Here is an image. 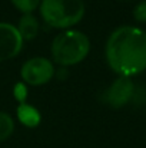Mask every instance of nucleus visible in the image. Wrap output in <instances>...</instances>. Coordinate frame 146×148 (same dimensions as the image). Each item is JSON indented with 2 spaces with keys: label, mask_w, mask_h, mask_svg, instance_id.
Returning a JSON list of instances; mask_svg holds the SVG:
<instances>
[{
  "label": "nucleus",
  "mask_w": 146,
  "mask_h": 148,
  "mask_svg": "<svg viewBox=\"0 0 146 148\" xmlns=\"http://www.w3.org/2000/svg\"><path fill=\"white\" fill-rule=\"evenodd\" d=\"M106 60L119 76H135L146 69V32L120 26L106 42Z\"/></svg>",
  "instance_id": "f257e3e1"
},
{
  "label": "nucleus",
  "mask_w": 146,
  "mask_h": 148,
  "mask_svg": "<svg viewBox=\"0 0 146 148\" xmlns=\"http://www.w3.org/2000/svg\"><path fill=\"white\" fill-rule=\"evenodd\" d=\"M50 50L56 63L62 66H72L88 56L90 40L79 30H65L53 39Z\"/></svg>",
  "instance_id": "f03ea898"
},
{
  "label": "nucleus",
  "mask_w": 146,
  "mask_h": 148,
  "mask_svg": "<svg viewBox=\"0 0 146 148\" xmlns=\"http://www.w3.org/2000/svg\"><path fill=\"white\" fill-rule=\"evenodd\" d=\"M40 14L52 27L67 29L85 14L83 0H40Z\"/></svg>",
  "instance_id": "7ed1b4c3"
},
{
  "label": "nucleus",
  "mask_w": 146,
  "mask_h": 148,
  "mask_svg": "<svg viewBox=\"0 0 146 148\" xmlns=\"http://www.w3.org/2000/svg\"><path fill=\"white\" fill-rule=\"evenodd\" d=\"M22 79L32 85V86H40L48 84L54 75L53 63L46 58H32L26 60L20 69Z\"/></svg>",
  "instance_id": "20e7f679"
},
{
  "label": "nucleus",
  "mask_w": 146,
  "mask_h": 148,
  "mask_svg": "<svg viewBox=\"0 0 146 148\" xmlns=\"http://www.w3.org/2000/svg\"><path fill=\"white\" fill-rule=\"evenodd\" d=\"M133 94H135V85L132 79L126 76H119L103 94V101L110 108L119 109L133 98Z\"/></svg>",
  "instance_id": "39448f33"
},
{
  "label": "nucleus",
  "mask_w": 146,
  "mask_h": 148,
  "mask_svg": "<svg viewBox=\"0 0 146 148\" xmlns=\"http://www.w3.org/2000/svg\"><path fill=\"white\" fill-rule=\"evenodd\" d=\"M23 39L16 26L0 22V62L9 60L20 53Z\"/></svg>",
  "instance_id": "423d86ee"
},
{
  "label": "nucleus",
  "mask_w": 146,
  "mask_h": 148,
  "mask_svg": "<svg viewBox=\"0 0 146 148\" xmlns=\"http://www.w3.org/2000/svg\"><path fill=\"white\" fill-rule=\"evenodd\" d=\"M17 30L22 36L23 40H32L37 36V32H39V22L37 19L30 14V13H26L20 17L19 20V26H17Z\"/></svg>",
  "instance_id": "0eeeda50"
},
{
  "label": "nucleus",
  "mask_w": 146,
  "mask_h": 148,
  "mask_svg": "<svg viewBox=\"0 0 146 148\" xmlns=\"http://www.w3.org/2000/svg\"><path fill=\"white\" fill-rule=\"evenodd\" d=\"M17 118L27 128H36L42 119L40 112L35 106L27 105V103H20L17 106Z\"/></svg>",
  "instance_id": "6e6552de"
},
{
  "label": "nucleus",
  "mask_w": 146,
  "mask_h": 148,
  "mask_svg": "<svg viewBox=\"0 0 146 148\" xmlns=\"http://www.w3.org/2000/svg\"><path fill=\"white\" fill-rule=\"evenodd\" d=\"M14 131V122L6 112H0V143L6 141Z\"/></svg>",
  "instance_id": "1a4fd4ad"
},
{
  "label": "nucleus",
  "mask_w": 146,
  "mask_h": 148,
  "mask_svg": "<svg viewBox=\"0 0 146 148\" xmlns=\"http://www.w3.org/2000/svg\"><path fill=\"white\" fill-rule=\"evenodd\" d=\"M12 3L14 4L17 10L26 14V13H32L36 9L40 4V0H12Z\"/></svg>",
  "instance_id": "9d476101"
},
{
  "label": "nucleus",
  "mask_w": 146,
  "mask_h": 148,
  "mask_svg": "<svg viewBox=\"0 0 146 148\" xmlns=\"http://www.w3.org/2000/svg\"><path fill=\"white\" fill-rule=\"evenodd\" d=\"M133 17L136 22L146 23V0L141 1L135 9H133Z\"/></svg>",
  "instance_id": "9b49d317"
},
{
  "label": "nucleus",
  "mask_w": 146,
  "mask_h": 148,
  "mask_svg": "<svg viewBox=\"0 0 146 148\" xmlns=\"http://www.w3.org/2000/svg\"><path fill=\"white\" fill-rule=\"evenodd\" d=\"M13 94H14V98L17 99L20 103H24L26 97H27V91H26V86L23 84H16L14 89H13Z\"/></svg>",
  "instance_id": "f8f14e48"
}]
</instances>
